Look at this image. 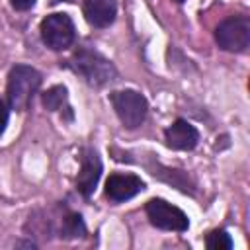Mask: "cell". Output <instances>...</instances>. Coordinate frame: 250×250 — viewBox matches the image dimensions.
Masks as SVG:
<instances>
[{"mask_svg":"<svg viewBox=\"0 0 250 250\" xmlns=\"http://www.w3.org/2000/svg\"><path fill=\"white\" fill-rule=\"evenodd\" d=\"M84 16L94 27H107L117 16L115 0H84Z\"/></svg>","mask_w":250,"mask_h":250,"instance_id":"10","label":"cell"},{"mask_svg":"<svg viewBox=\"0 0 250 250\" xmlns=\"http://www.w3.org/2000/svg\"><path fill=\"white\" fill-rule=\"evenodd\" d=\"M43 105L51 111H68L70 113V105H68V94L64 86H53L43 94ZM72 115V113H70Z\"/></svg>","mask_w":250,"mask_h":250,"instance_id":"11","label":"cell"},{"mask_svg":"<svg viewBox=\"0 0 250 250\" xmlns=\"http://www.w3.org/2000/svg\"><path fill=\"white\" fill-rule=\"evenodd\" d=\"M146 217L156 229H162V230L184 232L189 227L188 215L180 207L168 203L166 199H150L146 203Z\"/></svg>","mask_w":250,"mask_h":250,"instance_id":"6","label":"cell"},{"mask_svg":"<svg viewBox=\"0 0 250 250\" xmlns=\"http://www.w3.org/2000/svg\"><path fill=\"white\" fill-rule=\"evenodd\" d=\"M109 100H111V105H113L119 121L127 129L139 127L146 119L148 104H146V98L141 92H137V90H119V92H113L109 96Z\"/></svg>","mask_w":250,"mask_h":250,"instance_id":"3","label":"cell"},{"mask_svg":"<svg viewBox=\"0 0 250 250\" xmlns=\"http://www.w3.org/2000/svg\"><path fill=\"white\" fill-rule=\"evenodd\" d=\"M16 246H31V248H35V242H16Z\"/></svg>","mask_w":250,"mask_h":250,"instance_id":"16","label":"cell"},{"mask_svg":"<svg viewBox=\"0 0 250 250\" xmlns=\"http://www.w3.org/2000/svg\"><path fill=\"white\" fill-rule=\"evenodd\" d=\"M145 189V182L135 174H109L105 180V195L113 203L127 201Z\"/></svg>","mask_w":250,"mask_h":250,"instance_id":"7","label":"cell"},{"mask_svg":"<svg viewBox=\"0 0 250 250\" xmlns=\"http://www.w3.org/2000/svg\"><path fill=\"white\" fill-rule=\"evenodd\" d=\"M70 66L84 76V80L90 86H105L117 78L115 66L98 51L80 47L72 57H70Z\"/></svg>","mask_w":250,"mask_h":250,"instance_id":"2","label":"cell"},{"mask_svg":"<svg viewBox=\"0 0 250 250\" xmlns=\"http://www.w3.org/2000/svg\"><path fill=\"white\" fill-rule=\"evenodd\" d=\"M164 139H166V145L174 150H191L199 141V133L186 119H176L164 131Z\"/></svg>","mask_w":250,"mask_h":250,"instance_id":"9","label":"cell"},{"mask_svg":"<svg viewBox=\"0 0 250 250\" xmlns=\"http://www.w3.org/2000/svg\"><path fill=\"white\" fill-rule=\"evenodd\" d=\"M86 234V227L84 221L78 213H64L62 221H61V229H59V236L61 238H78Z\"/></svg>","mask_w":250,"mask_h":250,"instance_id":"12","label":"cell"},{"mask_svg":"<svg viewBox=\"0 0 250 250\" xmlns=\"http://www.w3.org/2000/svg\"><path fill=\"white\" fill-rule=\"evenodd\" d=\"M102 176V162L94 148H86L82 152V166L76 178V188L84 197H90L98 186V180Z\"/></svg>","mask_w":250,"mask_h":250,"instance_id":"8","label":"cell"},{"mask_svg":"<svg viewBox=\"0 0 250 250\" xmlns=\"http://www.w3.org/2000/svg\"><path fill=\"white\" fill-rule=\"evenodd\" d=\"M41 39L53 51L68 49L76 39L74 21L70 20L68 14H62V12H55L47 16L41 21Z\"/></svg>","mask_w":250,"mask_h":250,"instance_id":"5","label":"cell"},{"mask_svg":"<svg viewBox=\"0 0 250 250\" xmlns=\"http://www.w3.org/2000/svg\"><path fill=\"white\" fill-rule=\"evenodd\" d=\"M12 2V6L18 10V12H25V10H29L33 4H35V0H10Z\"/></svg>","mask_w":250,"mask_h":250,"instance_id":"15","label":"cell"},{"mask_svg":"<svg viewBox=\"0 0 250 250\" xmlns=\"http://www.w3.org/2000/svg\"><path fill=\"white\" fill-rule=\"evenodd\" d=\"M205 246H207L209 250H230V248H232V238L229 236L227 230L217 229V230H213V232L207 234Z\"/></svg>","mask_w":250,"mask_h":250,"instance_id":"13","label":"cell"},{"mask_svg":"<svg viewBox=\"0 0 250 250\" xmlns=\"http://www.w3.org/2000/svg\"><path fill=\"white\" fill-rule=\"evenodd\" d=\"M8 117H10V105L4 100H0V135L4 133V129L8 125Z\"/></svg>","mask_w":250,"mask_h":250,"instance_id":"14","label":"cell"},{"mask_svg":"<svg viewBox=\"0 0 250 250\" xmlns=\"http://www.w3.org/2000/svg\"><path fill=\"white\" fill-rule=\"evenodd\" d=\"M176 2H184V0H176Z\"/></svg>","mask_w":250,"mask_h":250,"instance_id":"17","label":"cell"},{"mask_svg":"<svg viewBox=\"0 0 250 250\" xmlns=\"http://www.w3.org/2000/svg\"><path fill=\"white\" fill-rule=\"evenodd\" d=\"M215 41L229 53H244L250 45V20L246 16H230L215 29Z\"/></svg>","mask_w":250,"mask_h":250,"instance_id":"4","label":"cell"},{"mask_svg":"<svg viewBox=\"0 0 250 250\" xmlns=\"http://www.w3.org/2000/svg\"><path fill=\"white\" fill-rule=\"evenodd\" d=\"M39 86H41L39 70L27 64H16L8 74V86H6L10 109H18V111L27 109Z\"/></svg>","mask_w":250,"mask_h":250,"instance_id":"1","label":"cell"}]
</instances>
